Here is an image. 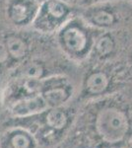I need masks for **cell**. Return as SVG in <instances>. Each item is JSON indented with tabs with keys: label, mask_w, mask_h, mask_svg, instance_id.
I'll return each mask as SVG.
<instances>
[{
	"label": "cell",
	"mask_w": 132,
	"mask_h": 148,
	"mask_svg": "<svg viewBox=\"0 0 132 148\" xmlns=\"http://www.w3.org/2000/svg\"><path fill=\"white\" fill-rule=\"evenodd\" d=\"M92 27L82 18H71L57 32L62 51L74 60H83L93 51L95 42Z\"/></svg>",
	"instance_id": "cell-1"
},
{
	"label": "cell",
	"mask_w": 132,
	"mask_h": 148,
	"mask_svg": "<svg viewBox=\"0 0 132 148\" xmlns=\"http://www.w3.org/2000/svg\"><path fill=\"white\" fill-rule=\"evenodd\" d=\"M72 11L64 0H45L40 4L32 27L42 34L57 33L72 18Z\"/></svg>",
	"instance_id": "cell-2"
},
{
	"label": "cell",
	"mask_w": 132,
	"mask_h": 148,
	"mask_svg": "<svg viewBox=\"0 0 132 148\" xmlns=\"http://www.w3.org/2000/svg\"><path fill=\"white\" fill-rule=\"evenodd\" d=\"M127 128L128 121L126 116L119 110L114 108L105 109L98 116V132L107 142H118L124 137Z\"/></svg>",
	"instance_id": "cell-3"
},
{
	"label": "cell",
	"mask_w": 132,
	"mask_h": 148,
	"mask_svg": "<svg viewBox=\"0 0 132 148\" xmlns=\"http://www.w3.org/2000/svg\"><path fill=\"white\" fill-rule=\"evenodd\" d=\"M81 18L90 27L96 30H109L116 27L121 20V16L109 6V2L89 5L84 9Z\"/></svg>",
	"instance_id": "cell-4"
},
{
	"label": "cell",
	"mask_w": 132,
	"mask_h": 148,
	"mask_svg": "<svg viewBox=\"0 0 132 148\" xmlns=\"http://www.w3.org/2000/svg\"><path fill=\"white\" fill-rule=\"evenodd\" d=\"M40 4L34 0H7L5 14L8 21L15 27L32 26Z\"/></svg>",
	"instance_id": "cell-5"
},
{
	"label": "cell",
	"mask_w": 132,
	"mask_h": 148,
	"mask_svg": "<svg viewBox=\"0 0 132 148\" xmlns=\"http://www.w3.org/2000/svg\"><path fill=\"white\" fill-rule=\"evenodd\" d=\"M49 109L47 102L40 94L24 98L13 103L11 112L16 116H28Z\"/></svg>",
	"instance_id": "cell-6"
},
{
	"label": "cell",
	"mask_w": 132,
	"mask_h": 148,
	"mask_svg": "<svg viewBox=\"0 0 132 148\" xmlns=\"http://www.w3.org/2000/svg\"><path fill=\"white\" fill-rule=\"evenodd\" d=\"M3 40L8 51L9 58L18 61L28 56L29 45L23 37L17 34H8Z\"/></svg>",
	"instance_id": "cell-7"
},
{
	"label": "cell",
	"mask_w": 132,
	"mask_h": 148,
	"mask_svg": "<svg viewBox=\"0 0 132 148\" xmlns=\"http://www.w3.org/2000/svg\"><path fill=\"white\" fill-rule=\"evenodd\" d=\"M30 136L20 130H10L4 133L0 139V148H30Z\"/></svg>",
	"instance_id": "cell-8"
},
{
	"label": "cell",
	"mask_w": 132,
	"mask_h": 148,
	"mask_svg": "<svg viewBox=\"0 0 132 148\" xmlns=\"http://www.w3.org/2000/svg\"><path fill=\"white\" fill-rule=\"evenodd\" d=\"M109 84V77L102 71H96L88 76L86 80V88L93 94H101Z\"/></svg>",
	"instance_id": "cell-9"
},
{
	"label": "cell",
	"mask_w": 132,
	"mask_h": 148,
	"mask_svg": "<svg viewBox=\"0 0 132 148\" xmlns=\"http://www.w3.org/2000/svg\"><path fill=\"white\" fill-rule=\"evenodd\" d=\"M114 49H116V42H114V38L109 34H103L100 37L96 38L93 49L98 56H110Z\"/></svg>",
	"instance_id": "cell-10"
},
{
	"label": "cell",
	"mask_w": 132,
	"mask_h": 148,
	"mask_svg": "<svg viewBox=\"0 0 132 148\" xmlns=\"http://www.w3.org/2000/svg\"><path fill=\"white\" fill-rule=\"evenodd\" d=\"M44 72V66L38 61H32L24 65L21 72V77L27 79H40Z\"/></svg>",
	"instance_id": "cell-11"
},
{
	"label": "cell",
	"mask_w": 132,
	"mask_h": 148,
	"mask_svg": "<svg viewBox=\"0 0 132 148\" xmlns=\"http://www.w3.org/2000/svg\"><path fill=\"white\" fill-rule=\"evenodd\" d=\"M66 116L60 110L53 108L47 116V123L53 128H61L66 125Z\"/></svg>",
	"instance_id": "cell-12"
},
{
	"label": "cell",
	"mask_w": 132,
	"mask_h": 148,
	"mask_svg": "<svg viewBox=\"0 0 132 148\" xmlns=\"http://www.w3.org/2000/svg\"><path fill=\"white\" fill-rule=\"evenodd\" d=\"M9 60V54L5 42L3 40H0V65L6 63Z\"/></svg>",
	"instance_id": "cell-13"
},
{
	"label": "cell",
	"mask_w": 132,
	"mask_h": 148,
	"mask_svg": "<svg viewBox=\"0 0 132 148\" xmlns=\"http://www.w3.org/2000/svg\"><path fill=\"white\" fill-rule=\"evenodd\" d=\"M111 1H132V0H82L84 4L87 6L93 5V4L102 3V2H111Z\"/></svg>",
	"instance_id": "cell-14"
},
{
	"label": "cell",
	"mask_w": 132,
	"mask_h": 148,
	"mask_svg": "<svg viewBox=\"0 0 132 148\" xmlns=\"http://www.w3.org/2000/svg\"><path fill=\"white\" fill-rule=\"evenodd\" d=\"M34 1H36L37 3H39V4H40V3H42L44 1H45V0H34Z\"/></svg>",
	"instance_id": "cell-15"
}]
</instances>
